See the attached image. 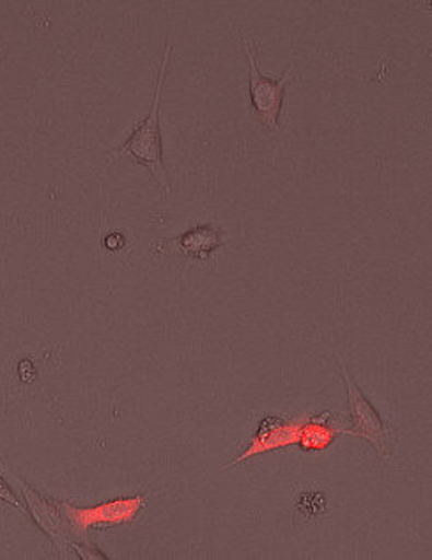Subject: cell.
Instances as JSON below:
<instances>
[{"mask_svg":"<svg viewBox=\"0 0 432 560\" xmlns=\"http://www.w3.org/2000/svg\"><path fill=\"white\" fill-rule=\"evenodd\" d=\"M300 425L302 424H285L284 420L279 419V417H266V419L260 420L256 436L252 440L247 451L240 454L227 467H234L237 463L245 462V459L252 458L256 454L289 447V445H297Z\"/></svg>","mask_w":432,"mask_h":560,"instance_id":"6","label":"cell"},{"mask_svg":"<svg viewBox=\"0 0 432 560\" xmlns=\"http://www.w3.org/2000/svg\"><path fill=\"white\" fill-rule=\"evenodd\" d=\"M126 245V238L125 234L121 233H110L108 234L107 238H105V247L108 248V250H121V248H125Z\"/></svg>","mask_w":432,"mask_h":560,"instance_id":"9","label":"cell"},{"mask_svg":"<svg viewBox=\"0 0 432 560\" xmlns=\"http://www.w3.org/2000/svg\"><path fill=\"white\" fill-rule=\"evenodd\" d=\"M330 411H323L322 416L312 417L311 422L300 425L297 434V445L303 451H323L330 447L331 442L337 439V434H345V430L334 428L328 422Z\"/></svg>","mask_w":432,"mask_h":560,"instance_id":"7","label":"cell"},{"mask_svg":"<svg viewBox=\"0 0 432 560\" xmlns=\"http://www.w3.org/2000/svg\"><path fill=\"white\" fill-rule=\"evenodd\" d=\"M173 38L167 39V47L163 51L162 66H160L159 80L154 88L153 105L149 108L148 116L142 117L137 127L131 131L130 137L125 140V144L119 145L116 150L108 153V164L121 156H133L137 164L148 168L153 174V178L162 188L163 196L171 197L173 188H171V179H168L167 167L163 162L162 150V131H160V108H162V90L165 82V73H167L168 61L173 54Z\"/></svg>","mask_w":432,"mask_h":560,"instance_id":"1","label":"cell"},{"mask_svg":"<svg viewBox=\"0 0 432 560\" xmlns=\"http://www.w3.org/2000/svg\"><path fill=\"white\" fill-rule=\"evenodd\" d=\"M144 502V497H133V499L114 500L108 504L85 508V510L62 504L59 511L65 516V522H68L71 533L84 534L87 528L98 527V525H119V523L131 522L142 510Z\"/></svg>","mask_w":432,"mask_h":560,"instance_id":"4","label":"cell"},{"mask_svg":"<svg viewBox=\"0 0 432 560\" xmlns=\"http://www.w3.org/2000/svg\"><path fill=\"white\" fill-rule=\"evenodd\" d=\"M243 47L248 59V90H250L252 113L257 121L262 122L266 128L277 130L280 125V116L284 110L285 88L291 80L293 66H289L284 75L280 79H271L260 73L257 48L252 45L250 39L243 38Z\"/></svg>","mask_w":432,"mask_h":560,"instance_id":"2","label":"cell"},{"mask_svg":"<svg viewBox=\"0 0 432 560\" xmlns=\"http://www.w3.org/2000/svg\"><path fill=\"white\" fill-rule=\"evenodd\" d=\"M0 502H5V504L13 505L16 510L25 511L24 505L16 499L14 495V491L11 490V486L4 481V477L0 476Z\"/></svg>","mask_w":432,"mask_h":560,"instance_id":"8","label":"cell"},{"mask_svg":"<svg viewBox=\"0 0 432 560\" xmlns=\"http://www.w3.org/2000/svg\"><path fill=\"white\" fill-rule=\"evenodd\" d=\"M223 245L222 233L214 225L205 224L186 231L176 238L163 240L151 250L156 256L190 257L197 261L208 262L211 256Z\"/></svg>","mask_w":432,"mask_h":560,"instance_id":"5","label":"cell"},{"mask_svg":"<svg viewBox=\"0 0 432 560\" xmlns=\"http://www.w3.org/2000/svg\"><path fill=\"white\" fill-rule=\"evenodd\" d=\"M337 364H339L346 388H348L349 428L345 430V434L367 440L369 444L383 456L386 451V440L390 439L392 430L385 420L382 419V416L377 413L376 408L372 407V402L369 401L367 397L363 396L354 380H351L339 357H337Z\"/></svg>","mask_w":432,"mask_h":560,"instance_id":"3","label":"cell"}]
</instances>
